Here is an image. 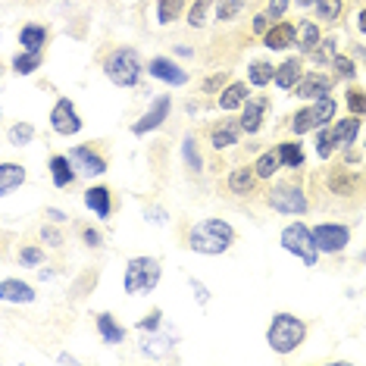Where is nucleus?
Returning <instances> with one entry per match:
<instances>
[{
	"label": "nucleus",
	"mask_w": 366,
	"mask_h": 366,
	"mask_svg": "<svg viewBox=\"0 0 366 366\" xmlns=\"http://www.w3.org/2000/svg\"><path fill=\"white\" fill-rule=\"evenodd\" d=\"M232 241H235V229L229 226V222L222 219H204L197 222L194 229L188 232V247L197 254H226L232 247Z\"/></svg>",
	"instance_id": "obj_1"
},
{
	"label": "nucleus",
	"mask_w": 366,
	"mask_h": 366,
	"mask_svg": "<svg viewBox=\"0 0 366 366\" xmlns=\"http://www.w3.org/2000/svg\"><path fill=\"white\" fill-rule=\"evenodd\" d=\"M304 335H307V326L295 313H276L269 329H266V341H269V347L276 354H291L304 341Z\"/></svg>",
	"instance_id": "obj_2"
},
{
	"label": "nucleus",
	"mask_w": 366,
	"mask_h": 366,
	"mask_svg": "<svg viewBox=\"0 0 366 366\" xmlns=\"http://www.w3.org/2000/svg\"><path fill=\"white\" fill-rule=\"evenodd\" d=\"M104 72H107V79L113 81V85H119V88H132V85H138V79H141V56L135 47H119V51H113L110 56H107V63H104Z\"/></svg>",
	"instance_id": "obj_3"
},
{
	"label": "nucleus",
	"mask_w": 366,
	"mask_h": 366,
	"mask_svg": "<svg viewBox=\"0 0 366 366\" xmlns=\"http://www.w3.org/2000/svg\"><path fill=\"white\" fill-rule=\"evenodd\" d=\"M160 282V263L154 257H132L126 266V295H147Z\"/></svg>",
	"instance_id": "obj_4"
},
{
	"label": "nucleus",
	"mask_w": 366,
	"mask_h": 366,
	"mask_svg": "<svg viewBox=\"0 0 366 366\" xmlns=\"http://www.w3.org/2000/svg\"><path fill=\"white\" fill-rule=\"evenodd\" d=\"M282 247L288 254H295L304 266H313L316 257H320V247H316L313 229H307L304 222H291V226L282 229Z\"/></svg>",
	"instance_id": "obj_5"
},
{
	"label": "nucleus",
	"mask_w": 366,
	"mask_h": 366,
	"mask_svg": "<svg viewBox=\"0 0 366 366\" xmlns=\"http://www.w3.org/2000/svg\"><path fill=\"white\" fill-rule=\"evenodd\" d=\"M332 116H335V101H332L329 94L326 97H316L313 107H304V110L295 113L291 129H295V135H304V132H313V129H326Z\"/></svg>",
	"instance_id": "obj_6"
},
{
	"label": "nucleus",
	"mask_w": 366,
	"mask_h": 366,
	"mask_svg": "<svg viewBox=\"0 0 366 366\" xmlns=\"http://www.w3.org/2000/svg\"><path fill=\"white\" fill-rule=\"evenodd\" d=\"M266 201H269L272 210L288 213V216H301V213H307V197H304V191L297 188V185H288V182H282V185L272 188Z\"/></svg>",
	"instance_id": "obj_7"
},
{
	"label": "nucleus",
	"mask_w": 366,
	"mask_h": 366,
	"mask_svg": "<svg viewBox=\"0 0 366 366\" xmlns=\"http://www.w3.org/2000/svg\"><path fill=\"white\" fill-rule=\"evenodd\" d=\"M313 238L322 254H338V251H345L347 241H351V229L338 226V222H322V226L313 229Z\"/></svg>",
	"instance_id": "obj_8"
},
{
	"label": "nucleus",
	"mask_w": 366,
	"mask_h": 366,
	"mask_svg": "<svg viewBox=\"0 0 366 366\" xmlns=\"http://www.w3.org/2000/svg\"><path fill=\"white\" fill-rule=\"evenodd\" d=\"M51 126H54L56 135H76V132L81 129V119H79V113H76V107H72L69 97H60V101L54 104Z\"/></svg>",
	"instance_id": "obj_9"
},
{
	"label": "nucleus",
	"mask_w": 366,
	"mask_h": 366,
	"mask_svg": "<svg viewBox=\"0 0 366 366\" xmlns=\"http://www.w3.org/2000/svg\"><path fill=\"white\" fill-rule=\"evenodd\" d=\"M169 110H172V97H169V94H160V97H157V101L151 104V110H147V113L135 122V126H132V132H135V135H147V132L160 129L163 119L169 116Z\"/></svg>",
	"instance_id": "obj_10"
},
{
	"label": "nucleus",
	"mask_w": 366,
	"mask_h": 366,
	"mask_svg": "<svg viewBox=\"0 0 366 366\" xmlns=\"http://www.w3.org/2000/svg\"><path fill=\"white\" fill-rule=\"evenodd\" d=\"M147 69H151V76H154V79L166 81V85H176V88H182V85L188 81V72L182 69L179 63L166 60V56H154V60L147 63Z\"/></svg>",
	"instance_id": "obj_11"
},
{
	"label": "nucleus",
	"mask_w": 366,
	"mask_h": 366,
	"mask_svg": "<svg viewBox=\"0 0 366 366\" xmlns=\"http://www.w3.org/2000/svg\"><path fill=\"white\" fill-rule=\"evenodd\" d=\"M329 91H332V79L322 76V72H307V76H301V79H297V85H295V94L307 97V101L326 97Z\"/></svg>",
	"instance_id": "obj_12"
},
{
	"label": "nucleus",
	"mask_w": 366,
	"mask_h": 366,
	"mask_svg": "<svg viewBox=\"0 0 366 366\" xmlns=\"http://www.w3.org/2000/svg\"><path fill=\"white\" fill-rule=\"evenodd\" d=\"M72 166L81 172V176H101V172H107V160L104 157H97L91 147H76V151L69 154Z\"/></svg>",
	"instance_id": "obj_13"
},
{
	"label": "nucleus",
	"mask_w": 366,
	"mask_h": 366,
	"mask_svg": "<svg viewBox=\"0 0 366 366\" xmlns=\"http://www.w3.org/2000/svg\"><path fill=\"white\" fill-rule=\"evenodd\" d=\"M263 44L269 47V51H285V47L297 44V29L291 26V22H276V26L263 35Z\"/></svg>",
	"instance_id": "obj_14"
},
{
	"label": "nucleus",
	"mask_w": 366,
	"mask_h": 366,
	"mask_svg": "<svg viewBox=\"0 0 366 366\" xmlns=\"http://www.w3.org/2000/svg\"><path fill=\"white\" fill-rule=\"evenodd\" d=\"M0 297L10 304H31L35 301V288L26 285V282H19V279H4L0 282Z\"/></svg>",
	"instance_id": "obj_15"
},
{
	"label": "nucleus",
	"mask_w": 366,
	"mask_h": 366,
	"mask_svg": "<svg viewBox=\"0 0 366 366\" xmlns=\"http://www.w3.org/2000/svg\"><path fill=\"white\" fill-rule=\"evenodd\" d=\"M263 110H266V97H251V101L244 104V113H241V129H244L247 135L260 132V126H263Z\"/></svg>",
	"instance_id": "obj_16"
},
{
	"label": "nucleus",
	"mask_w": 366,
	"mask_h": 366,
	"mask_svg": "<svg viewBox=\"0 0 366 366\" xmlns=\"http://www.w3.org/2000/svg\"><path fill=\"white\" fill-rule=\"evenodd\" d=\"M26 182V169L19 163H4L0 166V194H10L13 188H19Z\"/></svg>",
	"instance_id": "obj_17"
},
{
	"label": "nucleus",
	"mask_w": 366,
	"mask_h": 366,
	"mask_svg": "<svg viewBox=\"0 0 366 366\" xmlns=\"http://www.w3.org/2000/svg\"><path fill=\"white\" fill-rule=\"evenodd\" d=\"M254 179H257V169H254V166H241V169H232V176H229L232 194H251Z\"/></svg>",
	"instance_id": "obj_18"
},
{
	"label": "nucleus",
	"mask_w": 366,
	"mask_h": 366,
	"mask_svg": "<svg viewBox=\"0 0 366 366\" xmlns=\"http://www.w3.org/2000/svg\"><path fill=\"white\" fill-rule=\"evenodd\" d=\"M85 204H88V210H94L101 219H107V216H110V191H107L104 185L88 188L85 191Z\"/></svg>",
	"instance_id": "obj_19"
},
{
	"label": "nucleus",
	"mask_w": 366,
	"mask_h": 366,
	"mask_svg": "<svg viewBox=\"0 0 366 366\" xmlns=\"http://www.w3.org/2000/svg\"><path fill=\"white\" fill-rule=\"evenodd\" d=\"M247 104V85L244 81H232V85L219 94V107L222 110H238V107Z\"/></svg>",
	"instance_id": "obj_20"
},
{
	"label": "nucleus",
	"mask_w": 366,
	"mask_h": 366,
	"mask_svg": "<svg viewBox=\"0 0 366 366\" xmlns=\"http://www.w3.org/2000/svg\"><path fill=\"white\" fill-rule=\"evenodd\" d=\"M297 79H301V60H297V56H291V60H285L276 69V79H272V81H276L279 88L288 91V88L297 85Z\"/></svg>",
	"instance_id": "obj_21"
},
{
	"label": "nucleus",
	"mask_w": 366,
	"mask_h": 366,
	"mask_svg": "<svg viewBox=\"0 0 366 366\" xmlns=\"http://www.w3.org/2000/svg\"><path fill=\"white\" fill-rule=\"evenodd\" d=\"M76 166H72L69 157H54L51 160V176H54V185L56 188H66V185H72V179H76Z\"/></svg>",
	"instance_id": "obj_22"
},
{
	"label": "nucleus",
	"mask_w": 366,
	"mask_h": 366,
	"mask_svg": "<svg viewBox=\"0 0 366 366\" xmlns=\"http://www.w3.org/2000/svg\"><path fill=\"white\" fill-rule=\"evenodd\" d=\"M97 329H101V335H104L107 345H119V341L126 338V329H122L110 313H101V316H97Z\"/></svg>",
	"instance_id": "obj_23"
},
{
	"label": "nucleus",
	"mask_w": 366,
	"mask_h": 366,
	"mask_svg": "<svg viewBox=\"0 0 366 366\" xmlns=\"http://www.w3.org/2000/svg\"><path fill=\"white\" fill-rule=\"evenodd\" d=\"M357 132H360V119H357V116H347V119H341L338 126H335V144L338 147H351L354 138H357Z\"/></svg>",
	"instance_id": "obj_24"
},
{
	"label": "nucleus",
	"mask_w": 366,
	"mask_h": 366,
	"mask_svg": "<svg viewBox=\"0 0 366 366\" xmlns=\"http://www.w3.org/2000/svg\"><path fill=\"white\" fill-rule=\"evenodd\" d=\"M19 44L26 47V51H41V47L47 44V29L41 26H26L19 31Z\"/></svg>",
	"instance_id": "obj_25"
},
{
	"label": "nucleus",
	"mask_w": 366,
	"mask_h": 366,
	"mask_svg": "<svg viewBox=\"0 0 366 366\" xmlns=\"http://www.w3.org/2000/svg\"><path fill=\"white\" fill-rule=\"evenodd\" d=\"M238 129H241V122H238V126H235V122H222L219 129H213V147H216V151L235 144V141H238Z\"/></svg>",
	"instance_id": "obj_26"
},
{
	"label": "nucleus",
	"mask_w": 366,
	"mask_h": 366,
	"mask_svg": "<svg viewBox=\"0 0 366 366\" xmlns=\"http://www.w3.org/2000/svg\"><path fill=\"white\" fill-rule=\"evenodd\" d=\"M279 166H282L279 151H276V154H260V157H257V163H254L257 179H272V176L279 172Z\"/></svg>",
	"instance_id": "obj_27"
},
{
	"label": "nucleus",
	"mask_w": 366,
	"mask_h": 366,
	"mask_svg": "<svg viewBox=\"0 0 366 366\" xmlns=\"http://www.w3.org/2000/svg\"><path fill=\"white\" fill-rule=\"evenodd\" d=\"M279 160L282 166H301L304 163V151H301V144L297 141H285V144H279Z\"/></svg>",
	"instance_id": "obj_28"
},
{
	"label": "nucleus",
	"mask_w": 366,
	"mask_h": 366,
	"mask_svg": "<svg viewBox=\"0 0 366 366\" xmlns=\"http://www.w3.org/2000/svg\"><path fill=\"white\" fill-rule=\"evenodd\" d=\"M182 6H185V0H157V19H160L163 26H169L172 19H179Z\"/></svg>",
	"instance_id": "obj_29"
},
{
	"label": "nucleus",
	"mask_w": 366,
	"mask_h": 366,
	"mask_svg": "<svg viewBox=\"0 0 366 366\" xmlns=\"http://www.w3.org/2000/svg\"><path fill=\"white\" fill-rule=\"evenodd\" d=\"M38 66H41V51H26L13 60V69L19 72V76H31Z\"/></svg>",
	"instance_id": "obj_30"
},
{
	"label": "nucleus",
	"mask_w": 366,
	"mask_h": 366,
	"mask_svg": "<svg viewBox=\"0 0 366 366\" xmlns=\"http://www.w3.org/2000/svg\"><path fill=\"white\" fill-rule=\"evenodd\" d=\"M251 85H257V88H263V85H269L272 79H276V69H272L269 63H263V60H257V63H251Z\"/></svg>",
	"instance_id": "obj_31"
},
{
	"label": "nucleus",
	"mask_w": 366,
	"mask_h": 366,
	"mask_svg": "<svg viewBox=\"0 0 366 366\" xmlns=\"http://www.w3.org/2000/svg\"><path fill=\"white\" fill-rule=\"evenodd\" d=\"M316 44H320V29L313 26V22H304L301 26V41H297V47H301V54L310 56L316 51Z\"/></svg>",
	"instance_id": "obj_32"
},
{
	"label": "nucleus",
	"mask_w": 366,
	"mask_h": 366,
	"mask_svg": "<svg viewBox=\"0 0 366 366\" xmlns=\"http://www.w3.org/2000/svg\"><path fill=\"white\" fill-rule=\"evenodd\" d=\"M182 157H185V163H188V169H201V151H197V141L194 135H185V141H182Z\"/></svg>",
	"instance_id": "obj_33"
},
{
	"label": "nucleus",
	"mask_w": 366,
	"mask_h": 366,
	"mask_svg": "<svg viewBox=\"0 0 366 366\" xmlns=\"http://www.w3.org/2000/svg\"><path fill=\"white\" fill-rule=\"evenodd\" d=\"M335 129H320V138H316V154L322 157V160H329L332 151H335Z\"/></svg>",
	"instance_id": "obj_34"
},
{
	"label": "nucleus",
	"mask_w": 366,
	"mask_h": 366,
	"mask_svg": "<svg viewBox=\"0 0 366 366\" xmlns=\"http://www.w3.org/2000/svg\"><path fill=\"white\" fill-rule=\"evenodd\" d=\"M329 188L335 191V194H347V191L354 188V176H347V169H335L329 176Z\"/></svg>",
	"instance_id": "obj_35"
},
{
	"label": "nucleus",
	"mask_w": 366,
	"mask_h": 366,
	"mask_svg": "<svg viewBox=\"0 0 366 366\" xmlns=\"http://www.w3.org/2000/svg\"><path fill=\"white\" fill-rule=\"evenodd\" d=\"M313 56V63H332L335 60V38H326V41H320V44H316V51L310 54Z\"/></svg>",
	"instance_id": "obj_36"
},
{
	"label": "nucleus",
	"mask_w": 366,
	"mask_h": 366,
	"mask_svg": "<svg viewBox=\"0 0 366 366\" xmlns=\"http://www.w3.org/2000/svg\"><path fill=\"white\" fill-rule=\"evenodd\" d=\"M241 4H244V0H219V4H216V19L219 22L235 19V16L241 13Z\"/></svg>",
	"instance_id": "obj_37"
},
{
	"label": "nucleus",
	"mask_w": 366,
	"mask_h": 366,
	"mask_svg": "<svg viewBox=\"0 0 366 366\" xmlns=\"http://www.w3.org/2000/svg\"><path fill=\"white\" fill-rule=\"evenodd\" d=\"M316 10H320L322 22H335L341 13V0H316Z\"/></svg>",
	"instance_id": "obj_38"
},
{
	"label": "nucleus",
	"mask_w": 366,
	"mask_h": 366,
	"mask_svg": "<svg viewBox=\"0 0 366 366\" xmlns=\"http://www.w3.org/2000/svg\"><path fill=\"white\" fill-rule=\"evenodd\" d=\"M210 4L213 0H197L194 6H191V13H188V22L194 29H201V26H207V10H210Z\"/></svg>",
	"instance_id": "obj_39"
},
{
	"label": "nucleus",
	"mask_w": 366,
	"mask_h": 366,
	"mask_svg": "<svg viewBox=\"0 0 366 366\" xmlns=\"http://www.w3.org/2000/svg\"><path fill=\"white\" fill-rule=\"evenodd\" d=\"M31 138H35V129H31L29 122H19V126H13V129H10V141H13V144H19V147H22V144H29Z\"/></svg>",
	"instance_id": "obj_40"
},
{
	"label": "nucleus",
	"mask_w": 366,
	"mask_h": 366,
	"mask_svg": "<svg viewBox=\"0 0 366 366\" xmlns=\"http://www.w3.org/2000/svg\"><path fill=\"white\" fill-rule=\"evenodd\" d=\"M347 110H351L354 116L366 113V94L363 91H347Z\"/></svg>",
	"instance_id": "obj_41"
},
{
	"label": "nucleus",
	"mask_w": 366,
	"mask_h": 366,
	"mask_svg": "<svg viewBox=\"0 0 366 366\" xmlns=\"http://www.w3.org/2000/svg\"><path fill=\"white\" fill-rule=\"evenodd\" d=\"M332 66H335V72L341 79H354L357 72H354V63L347 60V56H335V60H332Z\"/></svg>",
	"instance_id": "obj_42"
},
{
	"label": "nucleus",
	"mask_w": 366,
	"mask_h": 366,
	"mask_svg": "<svg viewBox=\"0 0 366 366\" xmlns=\"http://www.w3.org/2000/svg\"><path fill=\"white\" fill-rule=\"evenodd\" d=\"M19 263L22 266H38V263H44V254H41L38 247H26V251L19 254Z\"/></svg>",
	"instance_id": "obj_43"
},
{
	"label": "nucleus",
	"mask_w": 366,
	"mask_h": 366,
	"mask_svg": "<svg viewBox=\"0 0 366 366\" xmlns=\"http://www.w3.org/2000/svg\"><path fill=\"white\" fill-rule=\"evenodd\" d=\"M160 310H151V313H147L144 316V320H138V329L141 332H154V329H160Z\"/></svg>",
	"instance_id": "obj_44"
},
{
	"label": "nucleus",
	"mask_w": 366,
	"mask_h": 366,
	"mask_svg": "<svg viewBox=\"0 0 366 366\" xmlns=\"http://www.w3.org/2000/svg\"><path fill=\"white\" fill-rule=\"evenodd\" d=\"M222 85H226V69H222V72H216V76L207 79V81H204V91H207V94H213V91H219Z\"/></svg>",
	"instance_id": "obj_45"
},
{
	"label": "nucleus",
	"mask_w": 366,
	"mask_h": 366,
	"mask_svg": "<svg viewBox=\"0 0 366 366\" xmlns=\"http://www.w3.org/2000/svg\"><path fill=\"white\" fill-rule=\"evenodd\" d=\"M41 238H44L51 247H60V244H63V235H60V232H56L54 226H44V229H41Z\"/></svg>",
	"instance_id": "obj_46"
},
{
	"label": "nucleus",
	"mask_w": 366,
	"mask_h": 366,
	"mask_svg": "<svg viewBox=\"0 0 366 366\" xmlns=\"http://www.w3.org/2000/svg\"><path fill=\"white\" fill-rule=\"evenodd\" d=\"M269 29H272V16H269V13H260V16L254 19V31H257V35H266Z\"/></svg>",
	"instance_id": "obj_47"
},
{
	"label": "nucleus",
	"mask_w": 366,
	"mask_h": 366,
	"mask_svg": "<svg viewBox=\"0 0 366 366\" xmlns=\"http://www.w3.org/2000/svg\"><path fill=\"white\" fill-rule=\"evenodd\" d=\"M288 4H291V0H269V10H266V13H269L272 19H282L285 10H288Z\"/></svg>",
	"instance_id": "obj_48"
},
{
	"label": "nucleus",
	"mask_w": 366,
	"mask_h": 366,
	"mask_svg": "<svg viewBox=\"0 0 366 366\" xmlns=\"http://www.w3.org/2000/svg\"><path fill=\"white\" fill-rule=\"evenodd\" d=\"M166 345H169V338H151V341H144V351L147 354H163Z\"/></svg>",
	"instance_id": "obj_49"
},
{
	"label": "nucleus",
	"mask_w": 366,
	"mask_h": 366,
	"mask_svg": "<svg viewBox=\"0 0 366 366\" xmlns=\"http://www.w3.org/2000/svg\"><path fill=\"white\" fill-rule=\"evenodd\" d=\"M191 288H194V295H197V301H201V304H207V297H210V295H207V288L201 285V282H197V279H191Z\"/></svg>",
	"instance_id": "obj_50"
},
{
	"label": "nucleus",
	"mask_w": 366,
	"mask_h": 366,
	"mask_svg": "<svg viewBox=\"0 0 366 366\" xmlns=\"http://www.w3.org/2000/svg\"><path fill=\"white\" fill-rule=\"evenodd\" d=\"M85 241H88L91 247H97V244H101V235H97L94 229H85Z\"/></svg>",
	"instance_id": "obj_51"
},
{
	"label": "nucleus",
	"mask_w": 366,
	"mask_h": 366,
	"mask_svg": "<svg viewBox=\"0 0 366 366\" xmlns=\"http://www.w3.org/2000/svg\"><path fill=\"white\" fill-rule=\"evenodd\" d=\"M47 219H54V222H63L66 216H63V210H54V207H51V210H47Z\"/></svg>",
	"instance_id": "obj_52"
},
{
	"label": "nucleus",
	"mask_w": 366,
	"mask_h": 366,
	"mask_svg": "<svg viewBox=\"0 0 366 366\" xmlns=\"http://www.w3.org/2000/svg\"><path fill=\"white\" fill-rule=\"evenodd\" d=\"M357 26H360V31L366 35V10H360V16H357Z\"/></svg>",
	"instance_id": "obj_53"
},
{
	"label": "nucleus",
	"mask_w": 366,
	"mask_h": 366,
	"mask_svg": "<svg viewBox=\"0 0 366 366\" xmlns=\"http://www.w3.org/2000/svg\"><path fill=\"white\" fill-rule=\"evenodd\" d=\"M310 4H316V0H297V6H310Z\"/></svg>",
	"instance_id": "obj_54"
},
{
	"label": "nucleus",
	"mask_w": 366,
	"mask_h": 366,
	"mask_svg": "<svg viewBox=\"0 0 366 366\" xmlns=\"http://www.w3.org/2000/svg\"><path fill=\"white\" fill-rule=\"evenodd\" d=\"M363 260H366V254H363Z\"/></svg>",
	"instance_id": "obj_55"
}]
</instances>
